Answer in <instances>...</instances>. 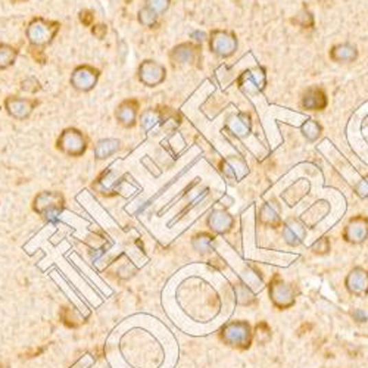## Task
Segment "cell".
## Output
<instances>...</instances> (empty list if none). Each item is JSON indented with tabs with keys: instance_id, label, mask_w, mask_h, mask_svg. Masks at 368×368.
Instances as JSON below:
<instances>
[{
	"instance_id": "6da1fadb",
	"label": "cell",
	"mask_w": 368,
	"mask_h": 368,
	"mask_svg": "<svg viewBox=\"0 0 368 368\" xmlns=\"http://www.w3.org/2000/svg\"><path fill=\"white\" fill-rule=\"evenodd\" d=\"M221 339L234 347H248L252 341L251 325L246 321H231L222 327Z\"/></svg>"
},
{
	"instance_id": "7a4b0ae2",
	"label": "cell",
	"mask_w": 368,
	"mask_h": 368,
	"mask_svg": "<svg viewBox=\"0 0 368 368\" xmlns=\"http://www.w3.org/2000/svg\"><path fill=\"white\" fill-rule=\"evenodd\" d=\"M58 30H59L58 23L45 21V19H34L27 30V36L30 43L33 46H46L52 42V38L58 33Z\"/></svg>"
},
{
	"instance_id": "3957f363",
	"label": "cell",
	"mask_w": 368,
	"mask_h": 368,
	"mask_svg": "<svg viewBox=\"0 0 368 368\" xmlns=\"http://www.w3.org/2000/svg\"><path fill=\"white\" fill-rule=\"evenodd\" d=\"M64 208V198L59 193L43 192L34 199V209L47 220H56Z\"/></svg>"
},
{
	"instance_id": "277c9868",
	"label": "cell",
	"mask_w": 368,
	"mask_h": 368,
	"mask_svg": "<svg viewBox=\"0 0 368 368\" xmlns=\"http://www.w3.org/2000/svg\"><path fill=\"white\" fill-rule=\"evenodd\" d=\"M58 148L67 155L80 157L86 150V139L77 130H65L58 140Z\"/></svg>"
},
{
	"instance_id": "5b68a950",
	"label": "cell",
	"mask_w": 368,
	"mask_h": 368,
	"mask_svg": "<svg viewBox=\"0 0 368 368\" xmlns=\"http://www.w3.org/2000/svg\"><path fill=\"white\" fill-rule=\"evenodd\" d=\"M270 296L275 306L284 310V308H289V306L295 303L296 292L290 284L284 283L281 280H274L270 286Z\"/></svg>"
},
{
	"instance_id": "8992f818",
	"label": "cell",
	"mask_w": 368,
	"mask_h": 368,
	"mask_svg": "<svg viewBox=\"0 0 368 368\" xmlns=\"http://www.w3.org/2000/svg\"><path fill=\"white\" fill-rule=\"evenodd\" d=\"M99 77V71L90 67H80L74 71L73 77H71V83L78 90L87 91L93 89Z\"/></svg>"
},
{
	"instance_id": "52a82bcc",
	"label": "cell",
	"mask_w": 368,
	"mask_h": 368,
	"mask_svg": "<svg viewBox=\"0 0 368 368\" xmlns=\"http://www.w3.org/2000/svg\"><path fill=\"white\" fill-rule=\"evenodd\" d=\"M368 236V220L364 217H356L347 224L343 238L351 243H361Z\"/></svg>"
},
{
	"instance_id": "ba28073f",
	"label": "cell",
	"mask_w": 368,
	"mask_h": 368,
	"mask_svg": "<svg viewBox=\"0 0 368 368\" xmlns=\"http://www.w3.org/2000/svg\"><path fill=\"white\" fill-rule=\"evenodd\" d=\"M346 288L355 296L368 293V273L363 268L352 270L346 277Z\"/></svg>"
},
{
	"instance_id": "9c48e42d",
	"label": "cell",
	"mask_w": 368,
	"mask_h": 368,
	"mask_svg": "<svg viewBox=\"0 0 368 368\" xmlns=\"http://www.w3.org/2000/svg\"><path fill=\"white\" fill-rule=\"evenodd\" d=\"M139 73L140 81L148 86H157L165 78V69H163L162 65L153 62V60H146L145 64H141Z\"/></svg>"
},
{
	"instance_id": "30bf717a",
	"label": "cell",
	"mask_w": 368,
	"mask_h": 368,
	"mask_svg": "<svg viewBox=\"0 0 368 368\" xmlns=\"http://www.w3.org/2000/svg\"><path fill=\"white\" fill-rule=\"evenodd\" d=\"M238 42L231 34L216 32L211 38V49L220 56H230L234 49H236Z\"/></svg>"
},
{
	"instance_id": "8fae6325",
	"label": "cell",
	"mask_w": 368,
	"mask_h": 368,
	"mask_svg": "<svg viewBox=\"0 0 368 368\" xmlns=\"http://www.w3.org/2000/svg\"><path fill=\"white\" fill-rule=\"evenodd\" d=\"M306 236V231H305V226L302 222H299L298 220H288L284 222V227H283V238L286 240V243L290 244V246H298V244H301L303 242Z\"/></svg>"
},
{
	"instance_id": "7c38bea8",
	"label": "cell",
	"mask_w": 368,
	"mask_h": 368,
	"mask_svg": "<svg viewBox=\"0 0 368 368\" xmlns=\"http://www.w3.org/2000/svg\"><path fill=\"white\" fill-rule=\"evenodd\" d=\"M8 112L15 118H27L34 108V102L21 99V97H9L6 100Z\"/></svg>"
},
{
	"instance_id": "4fadbf2b",
	"label": "cell",
	"mask_w": 368,
	"mask_h": 368,
	"mask_svg": "<svg viewBox=\"0 0 368 368\" xmlns=\"http://www.w3.org/2000/svg\"><path fill=\"white\" fill-rule=\"evenodd\" d=\"M233 222H234L233 217L226 211H214L208 218L209 229L220 234L230 231L233 227Z\"/></svg>"
},
{
	"instance_id": "5bb4252c",
	"label": "cell",
	"mask_w": 368,
	"mask_h": 368,
	"mask_svg": "<svg viewBox=\"0 0 368 368\" xmlns=\"http://www.w3.org/2000/svg\"><path fill=\"white\" fill-rule=\"evenodd\" d=\"M136 114H137V104L133 100L131 102L127 100L118 108L117 118L119 119L121 124H124L126 127H130V126L135 124Z\"/></svg>"
},
{
	"instance_id": "9a60e30c",
	"label": "cell",
	"mask_w": 368,
	"mask_h": 368,
	"mask_svg": "<svg viewBox=\"0 0 368 368\" xmlns=\"http://www.w3.org/2000/svg\"><path fill=\"white\" fill-rule=\"evenodd\" d=\"M302 104L306 109L317 111V109H323L327 105V99H325V95L323 93L321 90L310 89L308 91H306Z\"/></svg>"
},
{
	"instance_id": "2e32d148",
	"label": "cell",
	"mask_w": 368,
	"mask_h": 368,
	"mask_svg": "<svg viewBox=\"0 0 368 368\" xmlns=\"http://www.w3.org/2000/svg\"><path fill=\"white\" fill-rule=\"evenodd\" d=\"M332 58L337 62H351L356 58V49L349 45L334 46L332 50Z\"/></svg>"
},
{
	"instance_id": "e0dca14e",
	"label": "cell",
	"mask_w": 368,
	"mask_h": 368,
	"mask_svg": "<svg viewBox=\"0 0 368 368\" xmlns=\"http://www.w3.org/2000/svg\"><path fill=\"white\" fill-rule=\"evenodd\" d=\"M119 148V141L114 139H108V140H100L97 143V146L95 148V155L99 159H104L109 155H112L117 149Z\"/></svg>"
},
{
	"instance_id": "ac0fdd59",
	"label": "cell",
	"mask_w": 368,
	"mask_h": 368,
	"mask_svg": "<svg viewBox=\"0 0 368 368\" xmlns=\"http://www.w3.org/2000/svg\"><path fill=\"white\" fill-rule=\"evenodd\" d=\"M261 221L264 224H268V226H271V227H277L280 224L279 211L275 209L271 203H265L261 209Z\"/></svg>"
},
{
	"instance_id": "d6986e66",
	"label": "cell",
	"mask_w": 368,
	"mask_h": 368,
	"mask_svg": "<svg viewBox=\"0 0 368 368\" xmlns=\"http://www.w3.org/2000/svg\"><path fill=\"white\" fill-rule=\"evenodd\" d=\"M196 50L198 49L193 47L192 45H181V46L174 49L172 58L176 59L177 62H180V64H186V62H190V60L195 58Z\"/></svg>"
},
{
	"instance_id": "ffe728a7",
	"label": "cell",
	"mask_w": 368,
	"mask_h": 368,
	"mask_svg": "<svg viewBox=\"0 0 368 368\" xmlns=\"http://www.w3.org/2000/svg\"><path fill=\"white\" fill-rule=\"evenodd\" d=\"M234 292H236V299L240 305H249L255 301V295L252 293L251 288H248L244 283H238L234 286Z\"/></svg>"
},
{
	"instance_id": "44dd1931",
	"label": "cell",
	"mask_w": 368,
	"mask_h": 368,
	"mask_svg": "<svg viewBox=\"0 0 368 368\" xmlns=\"http://www.w3.org/2000/svg\"><path fill=\"white\" fill-rule=\"evenodd\" d=\"M18 52L8 45H0V69H5L15 62Z\"/></svg>"
},
{
	"instance_id": "7402d4cb",
	"label": "cell",
	"mask_w": 368,
	"mask_h": 368,
	"mask_svg": "<svg viewBox=\"0 0 368 368\" xmlns=\"http://www.w3.org/2000/svg\"><path fill=\"white\" fill-rule=\"evenodd\" d=\"M212 236H209V234H205L202 233L199 234V236H196L195 239H193V248H195L198 252H202L205 253L208 251H211V242H212Z\"/></svg>"
},
{
	"instance_id": "603a6c76",
	"label": "cell",
	"mask_w": 368,
	"mask_h": 368,
	"mask_svg": "<svg viewBox=\"0 0 368 368\" xmlns=\"http://www.w3.org/2000/svg\"><path fill=\"white\" fill-rule=\"evenodd\" d=\"M255 339H257V342L260 345H264V343H267L270 339H271V330H270V327L268 324H265V323H261L258 324L257 327H255Z\"/></svg>"
},
{
	"instance_id": "cb8c5ba5",
	"label": "cell",
	"mask_w": 368,
	"mask_h": 368,
	"mask_svg": "<svg viewBox=\"0 0 368 368\" xmlns=\"http://www.w3.org/2000/svg\"><path fill=\"white\" fill-rule=\"evenodd\" d=\"M168 5L170 0H146V9H149V11L157 15L165 12Z\"/></svg>"
},
{
	"instance_id": "d4e9b609",
	"label": "cell",
	"mask_w": 368,
	"mask_h": 368,
	"mask_svg": "<svg viewBox=\"0 0 368 368\" xmlns=\"http://www.w3.org/2000/svg\"><path fill=\"white\" fill-rule=\"evenodd\" d=\"M303 131V135L308 137L310 140H314L320 136V126H317V122H314L312 119H310L308 122H306V124L303 126L302 128Z\"/></svg>"
},
{
	"instance_id": "484cf974",
	"label": "cell",
	"mask_w": 368,
	"mask_h": 368,
	"mask_svg": "<svg viewBox=\"0 0 368 368\" xmlns=\"http://www.w3.org/2000/svg\"><path fill=\"white\" fill-rule=\"evenodd\" d=\"M243 117H236V121H238V124L236 122H233L230 121V127L231 130L236 133V135L239 136H243V135H246V131H249V122H246L244 119H242Z\"/></svg>"
},
{
	"instance_id": "4316f807",
	"label": "cell",
	"mask_w": 368,
	"mask_h": 368,
	"mask_svg": "<svg viewBox=\"0 0 368 368\" xmlns=\"http://www.w3.org/2000/svg\"><path fill=\"white\" fill-rule=\"evenodd\" d=\"M140 16H139V19H140V23L143 24V25H148V27H150V25H153V24H155V21H157V14H153L152 11H149V9H143V11H140V14H139Z\"/></svg>"
},
{
	"instance_id": "83f0119b",
	"label": "cell",
	"mask_w": 368,
	"mask_h": 368,
	"mask_svg": "<svg viewBox=\"0 0 368 368\" xmlns=\"http://www.w3.org/2000/svg\"><path fill=\"white\" fill-rule=\"evenodd\" d=\"M315 253H327L330 251V243H329V239L327 238H321L319 242H315L312 244V248H311Z\"/></svg>"
},
{
	"instance_id": "f1b7e54d",
	"label": "cell",
	"mask_w": 368,
	"mask_h": 368,
	"mask_svg": "<svg viewBox=\"0 0 368 368\" xmlns=\"http://www.w3.org/2000/svg\"><path fill=\"white\" fill-rule=\"evenodd\" d=\"M356 193L361 198H368V177L364 179L360 184L356 186Z\"/></svg>"
},
{
	"instance_id": "f546056e",
	"label": "cell",
	"mask_w": 368,
	"mask_h": 368,
	"mask_svg": "<svg viewBox=\"0 0 368 368\" xmlns=\"http://www.w3.org/2000/svg\"><path fill=\"white\" fill-rule=\"evenodd\" d=\"M352 317H354V320L358 321V323H364V321H367V315H365V312L361 311V310H355V311L352 312Z\"/></svg>"
},
{
	"instance_id": "4dcf8cb0",
	"label": "cell",
	"mask_w": 368,
	"mask_h": 368,
	"mask_svg": "<svg viewBox=\"0 0 368 368\" xmlns=\"http://www.w3.org/2000/svg\"><path fill=\"white\" fill-rule=\"evenodd\" d=\"M80 18H81V21H83L86 25H89L91 23V19H93V16H91L90 12H87V11L86 12H81V16Z\"/></svg>"
}]
</instances>
